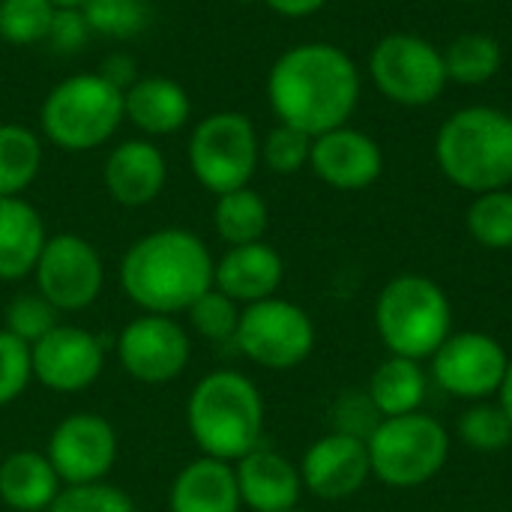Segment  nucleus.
Wrapping results in <instances>:
<instances>
[{
    "instance_id": "f257e3e1",
    "label": "nucleus",
    "mask_w": 512,
    "mask_h": 512,
    "mask_svg": "<svg viewBox=\"0 0 512 512\" xmlns=\"http://www.w3.org/2000/svg\"><path fill=\"white\" fill-rule=\"evenodd\" d=\"M360 90L357 63L333 42H300L282 51L267 75V99L279 123L312 138L345 126Z\"/></svg>"
},
{
    "instance_id": "f03ea898",
    "label": "nucleus",
    "mask_w": 512,
    "mask_h": 512,
    "mask_svg": "<svg viewBox=\"0 0 512 512\" xmlns=\"http://www.w3.org/2000/svg\"><path fill=\"white\" fill-rule=\"evenodd\" d=\"M216 258L189 228H156L138 237L120 261V288L132 306L153 315H186L213 288Z\"/></svg>"
},
{
    "instance_id": "7ed1b4c3",
    "label": "nucleus",
    "mask_w": 512,
    "mask_h": 512,
    "mask_svg": "<svg viewBox=\"0 0 512 512\" xmlns=\"http://www.w3.org/2000/svg\"><path fill=\"white\" fill-rule=\"evenodd\" d=\"M186 429L201 456L240 462L264 438V399L255 381L237 369L204 375L186 399Z\"/></svg>"
},
{
    "instance_id": "20e7f679",
    "label": "nucleus",
    "mask_w": 512,
    "mask_h": 512,
    "mask_svg": "<svg viewBox=\"0 0 512 512\" xmlns=\"http://www.w3.org/2000/svg\"><path fill=\"white\" fill-rule=\"evenodd\" d=\"M435 162L453 186H459L471 195L510 189V117L498 108H489V105L459 108L438 129Z\"/></svg>"
},
{
    "instance_id": "39448f33",
    "label": "nucleus",
    "mask_w": 512,
    "mask_h": 512,
    "mask_svg": "<svg viewBox=\"0 0 512 512\" xmlns=\"http://www.w3.org/2000/svg\"><path fill=\"white\" fill-rule=\"evenodd\" d=\"M375 330L393 357L429 360L453 333L447 291L420 273L390 279L375 300Z\"/></svg>"
},
{
    "instance_id": "423d86ee",
    "label": "nucleus",
    "mask_w": 512,
    "mask_h": 512,
    "mask_svg": "<svg viewBox=\"0 0 512 512\" xmlns=\"http://www.w3.org/2000/svg\"><path fill=\"white\" fill-rule=\"evenodd\" d=\"M123 120V90L99 72H78L57 81L39 108L42 138L66 153H90L108 144Z\"/></svg>"
},
{
    "instance_id": "0eeeda50",
    "label": "nucleus",
    "mask_w": 512,
    "mask_h": 512,
    "mask_svg": "<svg viewBox=\"0 0 512 512\" xmlns=\"http://www.w3.org/2000/svg\"><path fill=\"white\" fill-rule=\"evenodd\" d=\"M366 447L378 483L390 489H417L444 471L450 459V432L441 420L414 411L381 420Z\"/></svg>"
},
{
    "instance_id": "6e6552de",
    "label": "nucleus",
    "mask_w": 512,
    "mask_h": 512,
    "mask_svg": "<svg viewBox=\"0 0 512 512\" xmlns=\"http://www.w3.org/2000/svg\"><path fill=\"white\" fill-rule=\"evenodd\" d=\"M186 159L192 177L210 195L243 189L261 165L258 129L240 111H213L195 123Z\"/></svg>"
},
{
    "instance_id": "1a4fd4ad",
    "label": "nucleus",
    "mask_w": 512,
    "mask_h": 512,
    "mask_svg": "<svg viewBox=\"0 0 512 512\" xmlns=\"http://www.w3.org/2000/svg\"><path fill=\"white\" fill-rule=\"evenodd\" d=\"M234 345L261 369L291 372L315 351V321L303 306L285 297H267L243 306Z\"/></svg>"
},
{
    "instance_id": "9d476101",
    "label": "nucleus",
    "mask_w": 512,
    "mask_h": 512,
    "mask_svg": "<svg viewBox=\"0 0 512 512\" xmlns=\"http://www.w3.org/2000/svg\"><path fill=\"white\" fill-rule=\"evenodd\" d=\"M378 93L405 108L432 105L447 87L444 51L417 33H387L369 54Z\"/></svg>"
},
{
    "instance_id": "9b49d317",
    "label": "nucleus",
    "mask_w": 512,
    "mask_h": 512,
    "mask_svg": "<svg viewBox=\"0 0 512 512\" xmlns=\"http://www.w3.org/2000/svg\"><path fill=\"white\" fill-rule=\"evenodd\" d=\"M33 291L42 294L60 315L90 309L105 288V261L81 234H48L33 267Z\"/></svg>"
},
{
    "instance_id": "f8f14e48",
    "label": "nucleus",
    "mask_w": 512,
    "mask_h": 512,
    "mask_svg": "<svg viewBox=\"0 0 512 512\" xmlns=\"http://www.w3.org/2000/svg\"><path fill=\"white\" fill-rule=\"evenodd\" d=\"M117 360L138 384H171L192 360V333L174 315H135L117 336Z\"/></svg>"
},
{
    "instance_id": "ddd939ff",
    "label": "nucleus",
    "mask_w": 512,
    "mask_h": 512,
    "mask_svg": "<svg viewBox=\"0 0 512 512\" xmlns=\"http://www.w3.org/2000/svg\"><path fill=\"white\" fill-rule=\"evenodd\" d=\"M435 384L462 402H486L498 396L510 354L507 348L480 330L450 333L447 342L429 357Z\"/></svg>"
},
{
    "instance_id": "4468645a",
    "label": "nucleus",
    "mask_w": 512,
    "mask_h": 512,
    "mask_svg": "<svg viewBox=\"0 0 512 512\" xmlns=\"http://www.w3.org/2000/svg\"><path fill=\"white\" fill-rule=\"evenodd\" d=\"M120 441L108 417L96 411H75L63 417L48 438L45 456L63 486L105 483L117 465Z\"/></svg>"
},
{
    "instance_id": "2eb2a0df",
    "label": "nucleus",
    "mask_w": 512,
    "mask_h": 512,
    "mask_svg": "<svg viewBox=\"0 0 512 512\" xmlns=\"http://www.w3.org/2000/svg\"><path fill=\"white\" fill-rule=\"evenodd\" d=\"M30 363L33 381L48 387L51 393H84L105 372V345L96 333L84 327L57 324L30 345Z\"/></svg>"
},
{
    "instance_id": "dca6fc26",
    "label": "nucleus",
    "mask_w": 512,
    "mask_h": 512,
    "mask_svg": "<svg viewBox=\"0 0 512 512\" xmlns=\"http://www.w3.org/2000/svg\"><path fill=\"white\" fill-rule=\"evenodd\" d=\"M303 492L318 501H348L372 477L369 447L360 438L327 432L321 435L300 459Z\"/></svg>"
},
{
    "instance_id": "f3484780",
    "label": "nucleus",
    "mask_w": 512,
    "mask_h": 512,
    "mask_svg": "<svg viewBox=\"0 0 512 512\" xmlns=\"http://www.w3.org/2000/svg\"><path fill=\"white\" fill-rule=\"evenodd\" d=\"M309 168L315 177L339 192H360L369 189L384 171V153L378 141L354 126L330 129L312 138Z\"/></svg>"
},
{
    "instance_id": "a211bd4d",
    "label": "nucleus",
    "mask_w": 512,
    "mask_h": 512,
    "mask_svg": "<svg viewBox=\"0 0 512 512\" xmlns=\"http://www.w3.org/2000/svg\"><path fill=\"white\" fill-rule=\"evenodd\" d=\"M102 183L114 204L138 210L153 204L168 183L165 153L147 138H129L111 147L102 165Z\"/></svg>"
},
{
    "instance_id": "6ab92c4d",
    "label": "nucleus",
    "mask_w": 512,
    "mask_h": 512,
    "mask_svg": "<svg viewBox=\"0 0 512 512\" xmlns=\"http://www.w3.org/2000/svg\"><path fill=\"white\" fill-rule=\"evenodd\" d=\"M234 474H237V489H240V501L246 510H297L300 495H303V480H300V468L288 456L270 447H255L240 462H234Z\"/></svg>"
},
{
    "instance_id": "aec40b11",
    "label": "nucleus",
    "mask_w": 512,
    "mask_h": 512,
    "mask_svg": "<svg viewBox=\"0 0 512 512\" xmlns=\"http://www.w3.org/2000/svg\"><path fill=\"white\" fill-rule=\"evenodd\" d=\"M285 279V261L282 255L258 240L246 246H228L225 255L216 261L213 288L231 297L237 306H252L267 297H276Z\"/></svg>"
},
{
    "instance_id": "412c9836",
    "label": "nucleus",
    "mask_w": 512,
    "mask_h": 512,
    "mask_svg": "<svg viewBox=\"0 0 512 512\" xmlns=\"http://www.w3.org/2000/svg\"><path fill=\"white\" fill-rule=\"evenodd\" d=\"M123 114L147 138H165L189 123L192 99L180 81L168 75H144L123 93Z\"/></svg>"
},
{
    "instance_id": "4be33fe9",
    "label": "nucleus",
    "mask_w": 512,
    "mask_h": 512,
    "mask_svg": "<svg viewBox=\"0 0 512 512\" xmlns=\"http://www.w3.org/2000/svg\"><path fill=\"white\" fill-rule=\"evenodd\" d=\"M168 510L171 512H240V489L231 462L198 456L186 462L171 489H168Z\"/></svg>"
},
{
    "instance_id": "5701e85b",
    "label": "nucleus",
    "mask_w": 512,
    "mask_h": 512,
    "mask_svg": "<svg viewBox=\"0 0 512 512\" xmlns=\"http://www.w3.org/2000/svg\"><path fill=\"white\" fill-rule=\"evenodd\" d=\"M48 240L42 213L24 198H0V282H24Z\"/></svg>"
},
{
    "instance_id": "b1692460",
    "label": "nucleus",
    "mask_w": 512,
    "mask_h": 512,
    "mask_svg": "<svg viewBox=\"0 0 512 512\" xmlns=\"http://www.w3.org/2000/svg\"><path fill=\"white\" fill-rule=\"evenodd\" d=\"M63 483L39 450H15L0 462V504L15 512H45Z\"/></svg>"
},
{
    "instance_id": "393cba45",
    "label": "nucleus",
    "mask_w": 512,
    "mask_h": 512,
    "mask_svg": "<svg viewBox=\"0 0 512 512\" xmlns=\"http://www.w3.org/2000/svg\"><path fill=\"white\" fill-rule=\"evenodd\" d=\"M426 390H429V378L423 363L393 354L372 372V381L366 387L381 420L420 411L426 402Z\"/></svg>"
},
{
    "instance_id": "a878e982",
    "label": "nucleus",
    "mask_w": 512,
    "mask_h": 512,
    "mask_svg": "<svg viewBox=\"0 0 512 512\" xmlns=\"http://www.w3.org/2000/svg\"><path fill=\"white\" fill-rule=\"evenodd\" d=\"M213 228H216V234H219V240L225 246L258 243V240H264V234L270 228V207L249 186L216 195Z\"/></svg>"
},
{
    "instance_id": "bb28decb",
    "label": "nucleus",
    "mask_w": 512,
    "mask_h": 512,
    "mask_svg": "<svg viewBox=\"0 0 512 512\" xmlns=\"http://www.w3.org/2000/svg\"><path fill=\"white\" fill-rule=\"evenodd\" d=\"M42 168V138L24 123H0V198L24 195Z\"/></svg>"
},
{
    "instance_id": "cd10ccee",
    "label": "nucleus",
    "mask_w": 512,
    "mask_h": 512,
    "mask_svg": "<svg viewBox=\"0 0 512 512\" xmlns=\"http://www.w3.org/2000/svg\"><path fill=\"white\" fill-rule=\"evenodd\" d=\"M501 63H504L501 42L489 33H462L444 51L447 78L468 87L492 81L501 72Z\"/></svg>"
},
{
    "instance_id": "c85d7f7f",
    "label": "nucleus",
    "mask_w": 512,
    "mask_h": 512,
    "mask_svg": "<svg viewBox=\"0 0 512 512\" xmlns=\"http://www.w3.org/2000/svg\"><path fill=\"white\" fill-rule=\"evenodd\" d=\"M468 234L492 252L512 249V192L495 189L474 195L468 213H465Z\"/></svg>"
},
{
    "instance_id": "c756f323",
    "label": "nucleus",
    "mask_w": 512,
    "mask_h": 512,
    "mask_svg": "<svg viewBox=\"0 0 512 512\" xmlns=\"http://www.w3.org/2000/svg\"><path fill=\"white\" fill-rule=\"evenodd\" d=\"M54 15L51 0H0V39L15 48L48 42Z\"/></svg>"
},
{
    "instance_id": "7c9ffc66",
    "label": "nucleus",
    "mask_w": 512,
    "mask_h": 512,
    "mask_svg": "<svg viewBox=\"0 0 512 512\" xmlns=\"http://www.w3.org/2000/svg\"><path fill=\"white\" fill-rule=\"evenodd\" d=\"M459 441L477 453H501L512 444V423L504 408L492 399L471 402L456 423Z\"/></svg>"
},
{
    "instance_id": "2f4dec72",
    "label": "nucleus",
    "mask_w": 512,
    "mask_h": 512,
    "mask_svg": "<svg viewBox=\"0 0 512 512\" xmlns=\"http://www.w3.org/2000/svg\"><path fill=\"white\" fill-rule=\"evenodd\" d=\"M240 312H243V306H237L222 291L210 288L186 309V327H189V333H195L198 339H204L210 345H228V342L234 345Z\"/></svg>"
},
{
    "instance_id": "473e14b6",
    "label": "nucleus",
    "mask_w": 512,
    "mask_h": 512,
    "mask_svg": "<svg viewBox=\"0 0 512 512\" xmlns=\"http://www.w3.org/2000/svg\"><path fill=\"white\" fill-rule=\"evenodd\" d=\"M90 33L108 39H132L150 24V0H87L81 9Z\"/></svg>"
},
{
    "instance_id": "72a5a7b5",
    "label": "nucleus",
    "mask_w": 512,
    "mask_h": 512,
    "mask_svg": "<svg viewBox=\"0 0 512 512\" xmlns=\"http://www.w3.org/2000/svg\"><path fill=\"white\" fill-rule=\"evenodd\" d=\"M312 156V135L279 123L267 132V138L261 141V162L273 171V174H297L309 165Z\"/></svg>"
},
{
    "instance_id": "f704fd0d",
    "label": "nucleus",
    "mask_w": 512,
    "mask_h": 512,
    "mask_svg": "<svg viewBox=\"0 0 512 512\" xmlns=\"http://www.w3.org/2000/svg\"><path fill=\"white\" fill-rule=\"evenodd\" d=\"M60 324V312L36 291H27V294H18L9 300L6 306V327L12 336H18L21 342L33 345L39 342L48 330H54Z\"/></svg>"
},
{
    "instance_id": "c9c22d12",
    "label": "nucleus",
    "mask_w": 512,
    "mask_h": 512,
    "mask_svg": "<svg viewBox=\"0 0 512 512\" xmlns=\"http://www.w3.org/2000/svg\"><path fill=\"white\" fill-rule=\"evenodd\" d=\"M45 512H138L135 501L111 483L63 486L57 501Z\"/></svg>"
},
{
    "instance_id": "e433bc0d",
    "label": "nucleus",
    "mask_w": 512,
    "mask_h": 512,
    "mask_svg": "<svg viewBox=\"0 0 512 512\" xmlns=\"http://www.w3.org/2000/svg\"><path fill=\"white\" fill-rule=\"evenodd\" d=\"M33 381L30 345L0 327V408L18 402Z\"/></svg>"
},
{
    "instance_id": "4c0bfd02",
    "label": "nucleus",
    "mask_w": 512,
    "mask_h": 512,
    "mask_svg": "<svg viewBox=\"0 0 512 512\" xmlns=\"http://www.w3.org/2000/svg\"><path fill=\"white\" fill-rule=\"evenodd\" d=\"M330 423H333V432H339V435L369 441V435L381 423V414L375 411L366 390H348L336 399V405L330 411Z\"/></svg>"
},
{
    "instance_id": "58836bf2",
    "label": "nucleus",
    "mask_w": 512,
    "mask_h": 512,
    "mask_svg": "<svg viewBox=\"0 0 512 512\" xmlns=\"http://www.w3.org/2000/svg\"><path fill=\"white\" fill-rule=\"evenodd\" d=\"M87 36H90V27H87L81 9H57L54 27H51V36H48V42H54V48L78 51L87 42Z\"/></svg>"
},
{
    "instance_id": "ea45409f",
    "label": "nucleus",
    "mask_w": 512,
    "mask_h": 512,
    "mask_svg": "<svg viewBox=\"0 0 512 512\" xmlns=\"http://www.w3.org/2000/svg\"><path fill=\"white\" fill-rule=\"evenodd\" d=\"M138 66H135V60L129 57V54H123V51H114L111 57H105V63H102V69H99V75L105 78V81H111L117 90H129L135 81H138V72H135Z\"/></svg>"
},
{
    "instance_id": "a19ab883",
    "label": "nucleus",
    "mask_w": 512,
    "mask_h": 512,
    "mask_svg": "<svg viewBox=\"0 0 512 512\" xmlns=\"http://www.w3.org/2000/svg\"><path fill=\"white\" fill-rule=\"evenodd\" d=\"M261 3L282 18H306L327 6V0H261Z\"/></svg>"
},
{
    "instance_id": "79ce46f5",
    "label": "nucleus",
    "mask_w": 512,
    "mask_h": 512,
    "mask_svg": "<svg viewBox=\"0 0 512 512\" xmlns=\"http://www.w3.org/2000/svg\"><path fill=\"white\" fill-rule=\"evenodd\" d=\"M498 405L504 408V414L510 417V423H512V357H510V363H507L504 381H501V387H498Z\"/></svg>"
},
{
    "instance_id": "37998d69",
    "label": "nucleus",
    "mask_w": 512,
    "mask_h": 512,
    "mask_svg": "<svg viewBox=\"0 0 512 512\" xmlns=\"http://www.w3.org/2000/svg\"><path fill=\"white\" fill-rule=\"evenodd\" d=\"M57 9H84L87 6V0H51Z\"/></svg>"
},
{
    "instance_id": "c03bdc74",
    "label": "nucleus",
    "mask_w": 512,
    "mask_h": 512,
    "mask_svg": "<svg viewBox=\"0 0 512 512\" xmlns=\"http://www.w3.org/2000/svg\"><path fill=\"white\" fill-rule=\"evenodd\" d=\"M507 117H510V123H512V105H510V111H507Z\"/></svg>"
},
{
    "instance_id": "a18cd8bd",
    "label": "nucleus",
    "mask_w": 512,
    "mask_h": 512,
    "mask_svg": "<svg viewBox=\"0 0 512 512\" xmlns=\"http://www.w3.org/2000/svg\"><path fill=\"white\" fill-rule=\"evenodd\" d=\"M456 3H474V0H456Z\"/></svg>"
},
{
    "instance_id": "49530a36",
    "label": "nucleus",
    "mask_w": 512,
    "mask_h": 512,
    "mask_svg": "<svg viewBox=\"0 0 512 512\" xmlns=\"http://www.w3.org/2000/svg\"><path fill=\"white\" fill-rule=\"evenodd\" d=\"M288 512H300V510H288Z\"/></svg>"
}]
</instances>
